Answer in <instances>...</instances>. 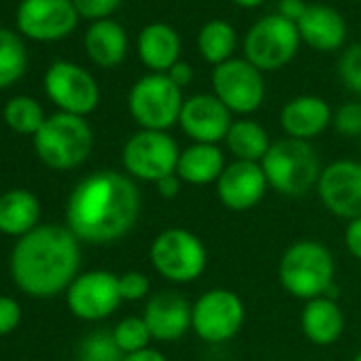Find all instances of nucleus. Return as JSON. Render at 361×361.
I'll list each match as a JSON object with an SVG mask.
<instances>
[{
  "label": "nucleus",
  "instance_id": "31",
  "mask_svg": "<svg viewBox=\"0 0 361 361\" xmlns=\"http://www.w3.org/2000/svg\"><path fill=\"white\" fill-rule=\"evenodd\" d=\"M113 338H115V342H117V346L121 348L123 355L142 350L153 340L142 317H126V319H121L113 329Z\"/></svg>",
  "mask_w": 361,
  "mask_h": 361
},
{
  "label": "nucleus",
  "instance_id": "40",
  "mask_svg": "<svg viewBox=\"0 0 361 361\" xmlns=\"http://www.w3.org/2000/svg\"><path fill=\"white\" fill-rule=\"evenodd\" d=\"M170 79H172V83L176 85V87H180V90H183V87H188L192 81H194V68L188 64V62H176L168 73H166Z\"/></svg>",
  "mask_w": 361,
  "mask_h": 361
},
{
  "label": "nucleus",
  "instance_id": "22",
  "mask_svg": "<svg viewBox=\"0 0 361 361\" xmlns=\"http://www.w3.org/2000/svg\"><path fill=\"white\" fill-rule=\"evenodd\" d=\"M300 327L308 342L317 346H331L344 334V314L336 300L314 298L304 304L300 314Z\"/></svg>",
  "mask_w": 361,
  "mask_h": 361
},
{
  "label": "nucleus",
  "instance_id": "37",
  "mask_svg": "<svg viewBox=\"0 0 361 361\" xmlns=\"http://www.w3.org/2000/svg\"><path fill=\"white\" fill-rule=\"evenodd\" d=\"M344 245H346L348 253H350L355 259L361 262V217L346 224V230H344Z\"/></svg>",
  "mask_w": 361,
  "mask_h": 361
},
{
  "label": "nucleus",
  "instance_id": "33",
  "mask_svg": "<svg viewBox=\"0 0 361 361\" xmlns=\"http://www.w3.org/2000/svg\"><path fill=\"white\" fill-rule=\"evenodd\" d=\"M331 126L338 134L342 136H350V138H359L361 136V104L359 102H346L340 104L334 111L331 117Z\"/></svg>",
  "mask_w": 361,
  "mask_h": 361
},
{
  "label": "nucleus",
  "instance_id": "23",
  "mask_svg": "<svg viewBox=\"0 0 361 361\" xmlns=\"http://www.w3.org/2000/svg\"><path fill=\"white\" fill-rule=\"evenodd\" d=\"M226 166V155L219 145L192 142L178 155L176 174L190 185H211L217 183Z\"/></svg>",
  "mask_w": 361,
  "mask_h": 361
},
{
  "label": "nucleus",
  "instance_id": "13",
  "mask_svg": "<svg viewBox=\"0 0 361 361\" xmlns=\"http://www.w3.org/2000/svg\"><path fill=\"white\" fill-rule=\"evenodd\" d=\"M317 194L336 217L353 221L361 217V161L336 159L321 170Z\"/></svg>",
  "mask_w": 361,
  "mask_h": 361
},
{
  "label": "nucleus",
  "instance_id": "19",
  "mask_svg": "<svg viewBox=\"0 0 361 361\" xmlns=\"http://www.w3.org/2000/svg\"><path fill=\"white\" fill-rule=\"evenodd\" d=\"M334 111L319 96H295L281 109V126L289 138L306 140L323 134L331 126Z\"/></svg>",
  "mask_w": 361,
  "mask_h": 361
},
{
  "label": "nucleus",
  "instance_id": "32",
  "mask_svg": "<svg viewBox=\"0 0 361 361\" xmlns=\"http://www.w3.org/2000/svg\"><path fill=\"white\" fill-rule=\"evenodd\" d=\"M340 81L355 94H361V45H350L338 60Z\"/></svg>",
  "mask_w": 361,
  "mask_h": 361
},
{
  "label": "nucleus",
  "instance_id": "17",
  "mask_svg": "<svg viewBox=\"0 0 361 361\" xmlns=\"http://www.w3.org/2000/svg\"><path fill=\"white\" fill-rule=\"evenodd\" d=\"M234 119L230 109L215 94H196L183 102L178 126L194 142L219 145L226 140Z\"/></svg>",
  "mask_w": 361,
  "mask_h": 361
},
{
  "label": "nucleus",
  "instance_id": "24",
  "mask_svg": "<svg viewBox=\"0 0 361 361\" xmlns=\"http://www.w3.org/2000/svg\"><path fill=\"white\" fill-rule=\"evenodd\" d=\"M85 51L102 68L119 66L128 54V35L115 20L94 22L85 32Z\"/></svg>",
  "mask_w": 361,
  "mask_h": 361
},
{
  "label": "nucleus",
  "instance_id": "45",
  "mask_svg": "<svg viewBox=\"0 0 361 361\" xmlns=\"http://www.w3.org/2000/svg\"><path fill=\"white\" fill-rule=\"evenodd\" d=\"M359 3H361V0H359Z\"/></svg>",
  "mask_w": 361,
  "mask_h": 361
},
{
  "label": "nucleus",
  "instance_id": "41",
  "mask_svg": "<svg viewBox=\"0 0 361 361\" xmlns=\"http://www.w3.org/2000/svg\"><path fill=\"white\" fill-rule=\"evenodd\" d=\"M121 361H168V359H166V355H164L161 350L147 346V348H142V350H136V353H128V355H123V359H121Z\"/></svg>",
  "mask_w": 361,
  "mask_h": 361
},
{
  "label": "nucleus",
  "instance_id": "7",
  "mask_svg": "<svg viewBox=\"0 0 361 361\" xmlns=\"http://www.w3.org/2000/svg\"><path fill=\"white\" fill-rule=\"evenodd\" d=\"M183 90L164 73H151L138 79L128 96V111L140 130L168 132L178 123L183 109Z\"/></svg>",
  "mask_w": 361,
  "mask_h": 361
},
{
  "label": "nucleus",
  "instance_id": "2",
  "mask_svg": "<svg viewBox=\"0 0 361 361\" xmlns=\"http://www.w3.org/2000/svg\"><path fill=\"white\" fill-rule=\"evenodd\" d=\"M81 266L79 238L62 226H39L22 236L11 255L16 285L32 298L68 289Z\"/></svg>",
  "mask_w": 361,
  "mask_h": 361
},
{
  "label": "nucleus",
  "instance_id": "44",
  "mask_svg": "<svg viewBox=\"0 0 361 361\" xmlns=\"http://www.w3.org/2000/svg\"><path fill=\"white\" fill-rule=\"evenodd\" d=\"M359 149H361V136H359Z\"/></svg>",
  "mask_w": 361,
  "mask_h": 361
},
{
  "label": "nucleus",
  "instance_id": "20",
  "mask_svg": "<svg viewBox=\"0 0 361 361\" xmlns=\"http://www.w3.org/2000/svg\"><path fill=\"white\" fill-rule=\"evenodd\" d=\"M295 26L302 43L314 51H336L346 41V22L329 5H308Z\"/></svg>",
  "mask_w": 361,
  "mask_h": 361
},
{
  "label": "nucleus",
  "instance_id": "9",
  "mask_svg": "<svg viewBox=\"0 0 361 361\" xmlns=\"http://www.w3.org/2000/svg\"><path fill=\"white\" fill-rule=\"evenodd\" d=\"M245 302L236 291L215 287L192 304V329L200 340L221 344L238 336L245 325Z\"/></svg>",
  "mask_w": 361,
  "mask_h": 361
},
{
  "label": "nucleus",
  "instance_id": "12",
  "mask_svg": "<svg viewBox=\"0 0 361 361\" xmlns=\"http://www.w3.org/2000/svg\"><path fill=\"white\" fill-rule=\"evenodd\" d=\"M45 92L62 113L85 117L96 111L100 90L96 79L73 62H54L45 75Z\"/></svg>",
  "mask_w": 361,
  "mask_h": 361
},
{
  "label": "nucleus",
  "instance_id": "14",
  "mask_svg": "<svg viewBox=\"0 0 361 361\" xmlns=\"http://www.w3.org/2000/svg\"><path fill=\"white\" fill-rule=\"evenodd\" d=\"M121 302L119 276L109 270L79 274L66 289V304L71 312L83 321H102L111 317Z\"/></svg>",
  "mask_w": 361,
  "mask_h": 361
},
{
  "label": "nucleus",
  "instance_id": "25",
  "mask_svg": "<svg viewBox=\"0 0 361 361\" xmlns=\"http://www.w3.org/2000/svg\"><path fill=\"white\" fill-rule=\"evenodd\" d=\"M41 204L26 190H11L0 196V232L9 236H26L39 228Z\"/></svg>",
  "mask_w": 361,
  "mask_h": 361
},
{
  "label": "nucleus",
  "instance_id": "15",
  "mask_svg": "<svg viewBox=\"0 0 361 361\" xmlns=\"http://www.w3.org/2000/svg\"><path fill=\"white\" fill-rule=\"evenodd\" d=\"M79 22L73 0H22L18 28L35 41H58L68 37Z\"/></svg>",
  "mask_w": 361,
  "mask_h": 361
},
{
  "label": "nucleus",
  "instance_id": "1",
  "mask_svg": "<svg viewBox=\"0 0 361 361\" xmlns=\"http://www.w3.org/2000/svg\"><path fill=\"white\" fill-rule=\"evenodd\" d=\"M138 217L140 192L130 176L115 170H100L79 180L66 204L68 230L90 245L121 240Z\"/></svg>",
  "mask_w": 361,
  "mask_h": 361
},
{
  "label": "nucleus",
  "instance_id": "5",
  "mask_svg": "<svg viewBox=\"0 0 361 361\" xmlns=\"http://www.w3.org/2000/svg\"><path fill=\"white\" fill-rule=\"evenodd\" d=\"M94 147V132L90 123L71 113H56L45 119L35 134V149L39 159L54 170H71L83 164Z\"/></svg>",
  "mask_w": 361,
  "mask_h": 361
},
{
  "label": "nucleus",
  "instance_id": "36",
  "mask_svg": "<svg viewBox=\"0 0 361 361\" xmlns=\"http://www.w3.org/2000/svg\"><path fill=\"white\" fill-rule=\"evenodd\" d=\"M20 319H22L20 304L13 298L0 295V336L11 334L20 325Z\"/></svg>",
  "mask_w": 361,
  "mask_h": 361
},
{
  "label": "nucleus",
  "instance_id": "3",
  "mask_svg": "<svg viewBox=\"0 0 361 361\" xmlns=\"http://www.w3.org/2000/svg\"><path fill=\"white\" fill-rule=\"evenodd\" d=\"M336 262L331 251L319 240H295L279 262L281 287L298 300L323 298L334 285Z\"/></svg>",
  "mask_w": 361,
  "mask_h": 361
},
{
  "label": "nucleus",
  "instance_id": "18",
  "mask_svg": "<svg viewBox=\"0 0 361 361\" xmlns=\"http://www.w3.org/2000/svg\"><path fill=\"white\" fill-rule=\"evenodd\" d=\"M142 319L157 342H176L192 329V304L178 291L164 289L149 298Z\"/></svg>",
  "mask_w": 361,
  "mask_h": 361
},
{
  "label": "nucleus",
  "instance_id": "42",
  "mask_svg": "<svg viewBox=\"0 0 361 361\" xmlns=\"http://www.w3.org/2000/svg\"><path fill=\"white\" fill-rule=\"evenodd\" d=\"M232 3L243 7V9H255V7H262L266 0H232Z\"/></svg>",
  "mask_w": 361,
  "mask_h": 361
},
{
  "label": "nucleus",
  "instance_id": "35",
  "mask_svg": "<svg viewBox=\"0 0 361 361\" xmlns=\"http://www.w3.org/2000/svg\"><path fill=\"white\" fill-rule=\"evenodd\" d=\"M121 0H73V5L79 13V18L85 20H109V16L119 7Z\"/></svg>",
  "mask_w": 361,
  "mask_h": 361
},
{
  "label": "nucleus",
  "instance_id": "8",
  "mask_svg": "<svg viewBox=\"0 0 361 361\" xmlns=\"http://www.w3.org/2000/svg\"><path fill=\"white\" fill-rule=\"evenodd\" d=\"M298 26L279 13L264 16L257 20L243 41L245 60L251 62L262 73L285 68L300 49Z\"/></svg>",
  "mask_w": 361,
  "mask_h": 361
},
{
  "label": "nucleus",
  "instance_id": "10",
  "mask_svg": "<svg viewBox=\"0 0 361 361\" xmlns=\"http://www.w3.org/2000/svg\"><path fill=\"white\" fill-rule=\"evenodd\" d=\"M178 155L180 149L168 132L138 130L126 140L121 161L130 176L157 183L159 178L176 172Z\"/></svg>",
  "mask_w": 361,
  "mask_h": 361
},
{
  "label": "nucleus",
  "instance_id": "28",
  "mask_svg": "<svg viewBox=\"0 0 361 361\" xmlns=\"http://www.w3.org/2000/svg\"><path fill=\"white\" fill-rule=\"evenodd\" d=\"M28 68V51L22 39L7 30L0 28V90L13 85Z\"/></svg>",
  "mask_w": 361,
  "mask_h": 361
},
{
  "label": "nucleus",
  "instance_id": "16",
  "mask_svg": "<svg viewBox=\"0 0 361 361\" xmlns=\"http://www.w3.org/2000/svg\"><path fill=\"white\" fill-rule=\"evenodd\" d=\"M268 188L270 185L262 164L238 159L226 166V170L215 183L219 202L234 213H247L255 209L264 200Z\"/></svg>",
  "mask_w": 361,
  "mask_h": 361
},
{
  "label": "nucleus",
  "instance_id": "34",
  "mask_svg": "<svg viewBox=\"0 0 361 361\" xmlns=\"http://www.w3.org/2000/svg\"><path fill=\"white\" fill-rule=\"evenodd\" d=\"M151 291V281L147 274L142 272H136V270H130L126 274L119 276V293H121V300L126 302H138V300H145Z\"/></svg>",
  "mask_w": 361,
  "mask_h": 361
},
{
  "label": "nucleus",
  "instance_id": "26",
  "mask_svg": "<svg viewBox=\"0 0 361 361\" xmlns=\"http://www.w3.org/2000/svg\"><path fill=\"white\" fill-rule=\"evenodd\" d=\"M226 147L238 161L262 164L272 142L262 123L253 119H236L226 136Z\"/></svg>",
  "mask_w": 361,
  "mask_h": 361
},
{
  "label": "nucleus",
  "instance_id": "30",
  "mask_svg": "<svg viewBox=\"0 0 361 361\" xmlns=\"http://www.w3.org/2000/svg\"><path fill=\"white\" fill-rule=\"evenodd\" d=\"M121 359L123 353L117 346L113 331L106 329L90 331L77 348V361H121Z\"/></svg>",
  "mask_w": 361,
  "mask_h": 361
},
{
  "label": "nucleus",
  "instance_id": "21",
  "mask_svg": "<svg viewBox=\"0 0 361 361\" xmlns=\"http://www.w3.org/2000/svg\"><path fill=\"white\" fill-rule=\"evenodd\" d=\"M138 58L153 73H168L180 58V37L164 22L147 24L138 35Z\"/></svg>",
  "mask_w": 361,
  "mask_h": 361
},
{
  "label": "nucleus",
  "instance_id": "39",
  "mask_svg": "<svg viewBox=\"0 0 361 361\" xmlns=\"http://www.w3.org/2000/svg\"><path fill=\"white\" fill-rule=\"evenodd\" d=\"M306 9H308V5L304 3V0H281L276 13L283 16L285 20L298 24L302 20V16L306 13Z\"/></svg>",
  "mask_w": 361,
  "mask_h": 361
},
{
  "label": "nucleus",
  "instance_id": "11",
  "mask_svg": "<svg viewBox=\"0 0 361 361\" xmlns=\"http://www.w3.org/2000/svg\"><path fill=\"white\" fill-rule=\"evenodd\" d=\"M213 94L234 115L255 113L266 98V81L259 68L245 58H232L213 68Z\"/></svg>",
  "mask_w": 361,
  "mask_h": 361
},
{
  "label": "nucleus",
  "instance_id": "29",
  "mask_svg": "<svg viewBox=\"0 0 361 361\" xmlns=\"http://www.w3.org/2000/svg\"><path fill=\"white\" fill-rule=\"evenodd\" d=\"M3 117L7 121V126L20 134H37L41 130V126L45 123V113L41 109V104L35 98L28 96H18L11 98L5 104Z\"/></svg>",
  "mask_w": 361,
  "mask_h": 361
},
{
  "label": "nucleus",
  "instance_id": "4",
  "mask_svg": "<svg viewBox=\"0 0 361 361\" xmlns=\"http://www.w3.org/2000/svg\"><path fill=\"white\" fill-rule=\"evenodd\" d=\"M262 168L266 172L268 185L276 194L289 198H300L312 188L317 190L323 170L314 147L306 140L289 136L272 142L270 151L262 159Z\"/></svg>",
  "mask_w": 361,
  "mask_h": 361
},
{
  "label": "nucleus",
  "instance_id": "27",
  "mask_svg": "<svg viewBox=\"0 0 361 361\" xmlns=\"http://www.w3.org/2000/svg\"><path fill=\"white\" fill-rule=\"evenodd\" d=\"M238 45V35L234 26L226 20H211L198 32V51L202 60L213 66H219L232 60Z\"/></svg>",
  "mask_w": 361,
  "mask_h": 361
},
{
  "label": "nucleus",
  "instance_id": "38",
  "mask_svg": "<svg viewBox=\"0 0 361 361\" xmlns=\"http://www.w3.org/2000/svg\"><path fill=\"white\" fill-rule=\"evenodd\" d=\"M155 188H157V194H159L161 198L172 200V198H176V196L180 194V188H183V180H180V176L174 172V174H168V176L159 178L157 183H155Z\"/></svg>",
  "mask_w": 361,
  "mask_h": 361
},
{
  "label": "nucleus",
  "instance_id": "6",
  "mask_svg": "<svg viewBox=\"0 0 361 361\" xmlns=\"http://www.w3.org/2000/svg\"><path fill=\"white\" fill-rule=\"evenodd\" d=\"M149 259L161 279L174 285H188L204 274L209 251L194 232L185 228H168L153 238Z\"/></svg>",
  "mask_w": 361,
  "mask_h": 361
},
{
  "label": "nucleus",
  "instance_id": "43",
  "mask_svg": "<svg viewBox=\"0 0 361 361\" xmlns=\"http://www.w3.org/2000/svg\"><path fill=\"white\" fill-rule=\"evenodd\" d=\"M353 361H361V350H359V353H357V355L353 357Z\"/></svg>",
  "mask_w": 361,
  "mask_h": 361
}]
</instances>
